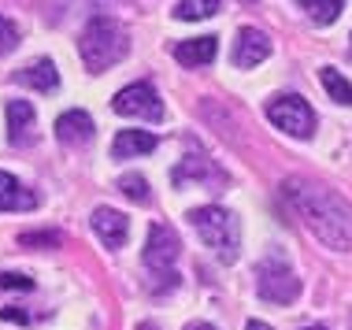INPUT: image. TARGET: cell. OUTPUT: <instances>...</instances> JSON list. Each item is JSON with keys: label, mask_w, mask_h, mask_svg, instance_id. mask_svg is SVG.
<instances>
[{"label": "cell", "mask_w": 352, "mask_h": 330, "mask_svg": "<svg viewBox=\"0 0 352 330\" xmlns=\"http://www.w3.org/2000/svg\"><path fill=\"white\" fill-rule=\"evenodd\" d=\"M245 330H271V327L260 323V319H249V327H245Z\"/></svg>", "instance_id": "25"}, {"label": "cell", "mask_w": 352, "mask_h": 330, "mask_svg": "<svg viewBox=\"0 0 352 330\" xmlns=\"http://www.w3.org/2000/svg\"><path fill=\"white\" fill-rule=\"evenodd\" d=\"M56 138L63 141V145H89L93 141V119L89 111H63L60 119H56Z\"/></svg>", "instance_id": "12"}, {"label": "cell", "mask_w": 352, "mask_h": 330, "mask_svg": "<svg viewBox=\"0 0 352 330\" xmlns=\"http://www.w3.org/2000/svg\"><path fill=\"white\" fill-rule=\"evenodd\" d=\"M215 12H223L219 0H182V4L170 8V15H175V19H208Z\"/></svg>", "instance_id": "18"}, {"label": "cell", "mask_w": 352, "mask_h": 330, "mask_svg": "<svg viewBox=\"0 0 352 330\" xmlns=\"http://www.w3.org/2000/svg\"><path fill=\"white\" fill-rule=\"evenodd\" d=\"M89 223H93L97 238L108 245V249H122V245H126V238H130V219H126L122 212L108 208V204L93 212V219H89Z\"/></svg>", "instance_id": "10"}, {"label": "cell", "mask_w": 352, "mask_h": 330, "mask_svg": "<svg viewBox=\"0 0 352 330\" xmlns=\"http://www.w3.org/2000/svg\"><path fill=\"white\" fill-rule=\"evenodd\" d=\"M15 82L19 86H30L37 93H52V89H60V71H56L52 60H34L30 67H23L15 74Z\"/></svg>", "instance_id": "15"}, {"label": "cell", "mask_w": 352, "mask_h": 330, "mask_svg": "<svg viewBox=\"0 0 352 330\" xmlns=\"http://www.w3.org/2000/svg\"><path fill=\"white\" fill-rule=\"evenodd\" d=\"M37 138V111L30 100H8V141L15 148L34 145Z\"/></svg>", "instance_id": "8"}, {"label": "cell", "mask_w": 352, "mask_h": 330, "mask_svg": "<svg viewBox=\"0 0 352 330\" xmlns=\"http://www.w3.org/2000/svg\"><path fill=\"white\" fill-rule=\"evenodd\" d=\"M63 238L56 230H41V234H23L19 238V245H26V249H56Z\"/></svg>", "instance_id": "21"}, {"label": "cell", "mask_w": 352, "mask_h": 330, "mask_svg": "<svg viewBox=\"0 0 352 330\" xmlns=\"http://www.w3.org/2000/svg\"><path fill=\"white\" fill-rule=\"evenodd\" d=\"M138 330H160V327H156V323H141Z\"/></svg>", "instance_id": "27"}, {"label": "cell", "mask_w": 352, "mask_h": 330, "mask_svg": "<svg viewBox=\"0 0 352 330\" xmlns=\"http://www.w3.org/2000/svg\"><path fill=\"white\" fill-rule=\"evenodd\" d=\"M256 294L263 300H271V305H289V300L300 297V278L293 275L289 263H285L278 252H271V256L256 267Z\"/></svg>", "instance_id": "4"}, {"label": "cell", "mask_w": 352, "mask_h": 330, "mask_svg": "<svg viewBox=\"0 0 352 330\" xmlns=\"http://www.w3.org/2000/svg\"><path fill=\"white\" fill-rule=\"evenodd\" d=\"M189 223L201 234V241L215 252L223 263L237 260V249H241V230H237V215L219 208V204H208V208H193L189 212Z\"/></svg>", "instance_id": "3"}, {"label": "cell", "mask_w": 352, "mask_h": 330, "mask_svg": "<svg viewBox=\"0 0 352 330\" xmlns=\"http://www.w3.org/2000/svg\"><path fill=\"white\" fill-rule=\"evenodd\" d=\"M78 52H82V63L89 71H108L111 63H119L122 56L130 52V37L122 30L119 19L111 15H93L82 30V41H78Z\"/></svg>", "instance_id": "2"}, {"label": "cell", "mask_w": 352, "mask_h": 330, "mask_svg": "<svg viewBox=\"0 0 352 330\" xmlns=\"http://www.w3.org/2000/svg\"><path fill=\"white\" fill-rule=\"evenodd\" d=\"M0 289H34V278H26V275H0Z\"/></svg>", "instance_id": "23"}, {"label": "cell", "mask_w": 352, "mask_h": 330, "mask_svg": "<svg viewBox=\"0 0 352 330\" xmlns=\"http://www.w3.org/2000/svg\"><path fill=\"white\" fill-rule=\"evenodd\" d=\"M178 252H182L178 234L170 230V226H164V223L152 226V230H148V241H145V267L156 271V275L164 278V286H167V282H170V286L178 282V275H175Z\"/></svg>", "instance_id": "6"}, {"label": "cell", "mask_w": 352, "mask_h": 330, "mask_svg": "<svg viewBox=\"0 0 352 330\" xmlns=\"http://www.w3.org/2000/svg\"><path fill=\"white\" fill-rule=\"evenodd\" d=\"M37 208V193L26 190L15 175L0 171V212H30Z\"/></svg>", "instance_id": "14"}, {"label": "cell", "mask_w": 352, "mask_h": 330, "mask_svg": "<svg viewBox=\"0 0 352 330\" xmlns=\"http://www.w3.org/2000/svg\"><path fill=\"white\" fill-rule=\"evenodd\" d=\"M319 78H322V86H327L330 100H338V104H352V82L349 78H341L334 67H322Z\"/></svg>", "instance_id": "17"}, {"label": "cell", "mask_w": 352, "mask_h": 330, "mask_svg": "<svg viewBox=\"0 0 352 330\" xmlns=\"http://www.w3.org/2000/svg\"><path fill=\"white\" fill-rule=\"evenodd\" d=\"M349 52H352V37H349Z\"/></svg>", "instance_id": "29"}, {"label": "cell", "mask_w": 352, "mask_h": 330, "mask_svg": "<svg viewBox=\"0 0 352 330\" xmlns=\"http://www.w3.org/2000/svg\"><path fill=\"white\" fill-rule=\"evenodd\" d=\"M271 56V41L263 30H256V26H241L237 30V41H234V67H256L260 60H267Z\"/></svg>", "instance_id": "9"}, {"label": "cell", "mask_w": 352, "mask_h": 330, "mask_svg": "<svg viewBox=\"0 0 352 330\" xmlns=\"http://www.w3.org/2000/svg\"><path fill=\"white\" fill-rule=\"evenodd\" d=\"M219 52V41L212 34L208 37H186V41L175 45V60L182 63V67H204V63H212Z\"/></svg>", "instance_id": "13"}, {"label": "cell", "mask_w": 352, "mask_h": 330, "mask_svg": "<svg viewBox=\"0 0 352 330\" xmlns=\"http://www.w3.org/2000/svg\"><path fill=\"white\" fill-rule=\"evenodd\" d=\"M156 145H160V141H156V134H148V130H119L116 141H111V156H116V160L145 156Z\"/></svg>", "instance_id": "16"}, {"label": "cell", "mask_w": 352, "mask_h": 330, "mask_svg": "<svg viewBox=\"0 0 352 330\" xmlns=\"http://www.w3.org/2000/svg\"><path fill=\"white\" fill-rule=\"evenodd\" d=\"M19 45V26L12 23V19L0 15V56H8Z\"/></svg>", "instance_id": "22"}, {"label": "cell", "mask_w": 352, "mask_h": 330, "mask_svg": "<svg viewBox=\"0 0 352 330\" xmlns=\"http://www.w3.org/2000/svg\"><path fill=\"white\" fill-rule=\"evenodd\" d=\"M111 108H116L119 116L145 119V122H160V119H164V100H160V93L152 89L148 82H134V86L119 89L116 97H111Z\"/></svg>", "instance_id": "7"}, {"label": "cell", "mask_w": 352, "mask_h": 330, "mask_svg": "<svg viewBox=\"0 0 352 330\" xmlns=\"http://www.w3.org/2000/svg\"><path fill=\"white\" fill-rule=\"evenodd\" d=\"M119 190L126 193L134 204H148V201H152V193H148V182H145L141 175H122V178H119Z\"/></svg>", "instance_id": "20"}, {"label": "cell", "mask_w": 352, "mask_h": 330, "mask_svg": "<svg viewBox=\"0 0 352 330\" xmlns=\"http://www.w3.org/2000/svg\"><path fill=\"white\" fill-rule=\"evenodd\" d=\"M304 12L311 15V23H334V19L345 12V4H341V0H322V4H316V0H308V4H304Z\"/></svg>", "instance_id": "19"}, {"label": "cell", "mask_w": 352, "mask_h": 330, "mask_svg": "<svg viewBox=\"0 0 352 330\" xmlns=\"http://www.w3.org/2000/svg\"><path fill=\"white\" fill-rule=\"evenodd\" d=\"M304 330H327V327H304Z\"/></svg>", "instance_id": "28"}, {"label": "cell", "mask_w": 352, "mask_h": 330, "mask_svg": "<svg viewBox=\"0 0 352 330\" xmlns=\"http://www.w3.org/2000/svg\"><path fill=\"white\" fill-rule=\"evenodd\" d=\"M282 193L293 204V212L300 215V223L327 249H334V252L352 249V204L341 193H334L330 186L308 182V178H285Z\"/></svg>", "instance_id": "1"}, {"label": "cell", "mask_w": 352, "mask_h": 330, "mask_svg": "<svg viewBox=\"0 0 352 330\" xmlns=\"http://www.w3.org/2000/svg\"><path fill=\"white\" fill-rule=\"evenodd\" d=\"M186 330H215V327H212V323H189Z\"/></svg>", "instance_id": "26"}, {"label": "cell", "mask_w": 352, "mask_h": 330, "mask_svg": "<svg viewBox=\"0 0 352 330\" xmlns=\"http://www.w3.org/2000/svg\"><path fill=\"white\" fill-rule=\"evenodd\" d=\"M189 178H197V182H212V186H223L226 182V175L219 171L212 160H204V156H186L182 164L170 171V182H175V186H186Z\"/></svg>", "instance_id": "11"}, {"label": "cell", "mask_w": 352, "mask_h": 330, "mask_svg": "<svg viewBox=\"0 0 352 330\" xmlns=\"http://www.w3.org/2000/svg\"><path fill=\"white\" fill-rule=\"evenodd\" d=\"M267 119L293 138H311V130H316V111H311V104L304 97H297V93H278V97H271L267 100Z\"/></svg>", "instance_id": "5"}, {"label": "cell", "mask_w": 352, "mask_h": 330, "mask_svg": "<svg viewBox=\"0 0 352 330\" xmlns=\"http://www.w3.org/2000/svg\"><path fill=\"white\" fill-rule=\"evenodd\" d=\"M0 319H12V323H26L30 316H26L23 308H4V312H0Z\"/></svg>", "instance_id": "24"}]
</instances>
